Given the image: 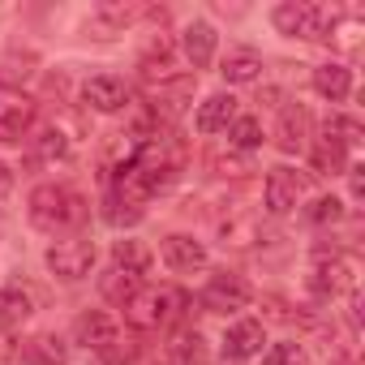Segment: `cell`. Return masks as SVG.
Returning a JSON list of instances; mask_svg holds the SVG:
<instances>
[{
    "label": "cell",
    "mask_w": 365,
    "mask_h": 365,
    "mask_svg": "<svg viewBox=\"0 0 365 365\" xmlns=\"http://www.w3.org/2000/svg\"><path fill=\"white\" fill-rule=\"evenodd\" d=\"M168 56H172V39L159 31V35H150V39H146V48H142V69H146V73H155V69H163V65H168Z\"/></svg>",
    "instance_id": "27"
},
{
    "label": "cell",
    "mask_w": 365,
    "mask_h": 365,
    "mask_svg": "<svg viewBox=\"0 0 365 365\" xmlns=\"http://www.w3.org/2000/svg\"><path fill=\"white\" fill-rule=\"evenodd\" d=\"M82 103L95 108V112H120V108H129V86H125L120 78H112V73L86 78V86H82Z\"/></svg>",
    "instance_id": "10"
},
{
    "label": "cell",
    "mask_w": 365,
    "mask_h": 365,
    "mask_svg": "<svg viewBox=\"0 0 365 365\" xmlns=\"http://www.w3.org/2000/svg\"><path fill=\"white\" fill-rule=\"evenodd\" d=\"M180 48H185L194 69H207L215 61V26L211 22H190L185 35H180Z\"/></svg>",
    "instance_id": "17"
},
{
    "label": "cell",
    "mask_w": 365,
    "mask_h": 365,
    "mask_svg": "<svg viewBox=\"0 0 365 365\" xmlns=\"http://www.w3.org/2000/svg\"><path fill=\"white\" fill-rule=\"evenodd\" d=\"M275 146H279L284 155H301V150H309V112H305L301 103H288V108L279 112Z\"/></svg>",
    "instance_id": "13"
},
{
    "label": "cell",
    "mask_w": 365,
    "mask_h": 365,
    "mask_svg": "<svg viewBox=\"0 0 365 365\" xmlns=\"http://www.w3.org/2000/svg\"><path fill=\"white\" fill-rule=\"evenodd\" d=\"M43 262H48V271H52L56 279L73 284V279H86V275H91V267H95V245L82 241V237H69V241H56Z\"/></svg>",
    "instance_id": "6"
},
{
    "label": "cell",
    "mask_w": 365,
    "mask_h": 365,
    "mask_svg": "<svg viewBox=\"0 0 365 365\" xmlns=\"http://www.w3.org/2000/svg\"><path fill=\"white\" fill-rule=\"evenodd\" d=\"M150 365H180V361H172V356H168V361H150Z\"/></svg>",
    "instance_id": "36"
},
{
    "label": "cell",
    "mask_w": 365,
    "mask_h": 365,
    "mask_svg": "<svg viewBox=\"0 0 365 365\" xmlns=\"http://www.w3.org/2000/svg\"><path fill=\"white\" fill-rule=\"evenodd\" d=\"M314 91H318L322 99H331V103H344V99L352 95V69L339 65V61L318 65V69H314Z\"/></svg>",
    "instance_id": "16"
},
{
    "label": "cell",
    "mask_w": 365,
    "mask_h": 365,
    "mask_svg": "<svg viewBox=\"0 0 365 365\" xmlns=\"http://www.w3.org/2000/svg\"><path fill=\"white\" fill-rule=\"evenodd\" d=\"M22 361L26 365H65L69 361V348L61 335H35L26 348H22Z\"/></svg>",
    "instance_id": "22"
},
{
    "label": "cell",
    "mask_w": 365,
    "mask_h": 365,
    "mask_svg": "<svg viewBox=\"0 0 365 365\" xmlns=\"http://www.w3.org/2000/svg\"><path fill=\"white\" fill-rule=\"evenodd\" d=\"M309 163H314V172H322V176H339V172L348 168V146L322 125V133L309 138Z\"/></svg>",
    "instance_id": "15"
},
{
    "label": "cell",
    "mask_w": 365,
    "mask_h": 365,
    "mask_svg": "<svg viewBox=\"0 0 365 365\" xmlns=\"http://www.w3.org/2000/svg\"><path fill=\"white\" fill-rule=\"evenodd\" d=\"M220 73H224V82H228V86H250V82H258V78H262V56H258V52H250V48H237V52H228V56H224Z\"/></svg>",
    "instance_id": "20"
},
{
    "label": "cell",
    "mask_w": 365,
    "mask_h": 365,
    "mask_svg": "<svg viewBox=\"0 0 365 365\" xmlns=\"http://www.w3.org/2000/svg\"><path fill=\"white\" fill-rule=\"evenodd\" d=\"M65 155H69V142H65L61 129H43V133L35 138V159L52 163V159H65Z\"/></svg>",
    "instance_id": "28"
},
{
    "label": "cell",
    "mask_w": 365,
    "mask_h": 365,
    "mask_svg": "<svg viewBox=\"0 0 365 365\" xmlns=\"http://www.w3.org/2000/svg\"><path fill=\"white\" fill-rule=\"evenodd\" d=\"M150 245L146 241H133V237H125V241H116L112 245V267L116 271H129V275H146L150 271Z\"/></svg>",
    "instance_id": "21"
},
{
    "label": "cell",
    "mask_w": 365,
    "mask_h": 365,
    "mask_svg": "<svg viewBox=\"0 0 365 365\" xmlns=\"http://www.w3.org/2000/svg\"><path fill=\"white\" fill-rule=\"evenodd\" d=\"M211 168H215V176H245L250 172V163L241 155H211Z\"/></svg>",
    "instance_id": "33"
},
{
    "label": "cell",
    "mask_w": 365,
    "mask_h": 365,
    "mask_svg": "<svg viewBox=\"0 0 365 365\" xmlns=\"http://www.w3.org/2000/svg\"><path fill=\"white\" fill-rule=\"evenodd\" d=\"M73 335H78V344H86L91 352L120 361V327H116L112 314H103V309H86V314L73 322Z\"/></svg>",
    "instance_id": "7"
},
{
    "label": "cell",
    "mask_w": 365,
    "mask_h": 365,
    "mask_svg": "<svg viewBox=\"0 0 365 365\" xmlns=\"http://www.w3.org/2000/svg\"><path fill=\"white\" fill-rule=\"evenodd\" d=\"M146 9H138V5H99V9H91V31L99 35V39H112V35H120L133 18H142Z\"/></svg>",
    "instance_id": "19"
},
{
    "label": "cell",
    "mask_w": 365,
    "mask_h": 365,
    "mask_svg": "<svg viewBox=\"0 0 365 365\" xmlns=\"http://www.w3.org/2000/svg\"><path fill=\"white\" fill-rule=\"evenodd\" d=\"M262 344H267L262 322H258V318H241V322H232L228 335H224V361H250V356L262 352Z\"/></svg>",
    "instance_id": "11"
},
{
    "label": "cell",
    "mask_w": 365,
    "mask_h": 365,
    "mask_svg": "<svg viewBox=\"0 0 365 365\" xmlns=\"http://www.w3.org/2000/svg\"><path fill=\"white\" fill-rule=\"evenodd\" d=\"M356 275H361V262H356V254H344V250H335V254H318V262H314V292H322V297H339V292H356Z\"/></svg>",
    "instance_id": "4"
},
{
    "label": "cell",
    "mask_w": 365,
    "mask_h": 365,
    "mask_svg": "<svg viewBox=\"0 0 365 365\" xmlns=\"http://www.w3.org/2000/svg\"><path fill=\"white\" fill-rule=\"evenodd\" d=\"M133 292H138V275H129V271H116V267L103 275V297H108V301L125 305Z\"/></svg>",
    "instance_id": "26"
},
{
    "label": "cell",
    "mask_w": 365,
    "mask_h": 365,
    "mask_svg": "<svg viewBox=\"0 0 365 365\" xmlns=\"http://www.w3.org/2000/svg\"><path fill=\"white\" fill-rule=\"evenodd\" d=\"M14 190V172H9V163H0V194H9Z\"/></svg>",
    "instance_id": "34"
},
{
    "label": "cell",
    "mask_w": 365,
    "mask_h": 365,
    "mask_svg": "<svg viewBox=\"0 0 365 365\" xmlns=\"http://www.w3.org/2000/svg\"><path fill=\"white\" fill-rule=\"evenodd\" d=\"M237 120V99L232 95H211L202 108H198V116H194V125H198V133H224L228 125Z\"/></svg>",
    "instance_id": "18"
},
{
    "label": "cell",
    "mask_w": 365,
    "mask_h": 365,
    "mask_svg": "<svg viewBox=\"0 0 365 365\" xmlns=\"http://www.w3.org/2000/svg\"><path fill=\"white\" fill-rule=\"evenodd\" d=\"M228 146H232V150H254V146H262V125H258L254 116H237V120L228 125Z\"/></svg>",
    "instance_id": "25"
},
{
    "label": "cell",
    "mask_w": 365,
    "mask_h": 365,
    "mask_svg": "<svg viewBox=\"0 0 365 365\" xmlns=\"http://www.w3.org/2000/svg\"><path fill=\"white\" fill-rule=\"evenodd\" d=\"M250 301H254V288H250L241 275H232V271L211 275L207 288L198 292V305H202L207 314H237V309H245Z\"/></svg>",
    "instance_id": "5"
},
{
    "label": "cell",
    "mask_w": 365,
    "mask_h": 365,
    "mask_svg": "<svg viewBox=\"0 0 365 365\" xmlns=\"http://www.w3.org/2000/svg\"><path fill=\"white\" fill-rule=\"evenodd\" d=\"M220 232H224V245H237V250H250V245H258V241H262V228H258V220H254V215L228 220Z\"/></svg>",
    "instance_id": "24"
},
{
    "label": "cell",
    "mask_w": 365,
    "mask_h": 365,
    "mask_svg": "<svg viewBox=\"0 0 365 365\" xmlns=\"http://www.w3.org/2000/svg\"><path fill=\"white\" fill-rule=\"evenodd\" d=\"M35 125V99L18 86H0V142H22Z\"/></svg>",
    "instance_id": "8"
},
{
    "label": "cell",
    "mask_w": 365,
    "mask_h": 365,
    "mask_svg": "<svg viewBox=\"0 0 365 365\" xmlns=\"http://www.w3.org/2000/svg\"><path fill=\"white\" fill-rule=\"evenodd\" d=\"M86 215H91L86 198L73 194L69 185H39L31 194V224L39 232H52V237L56 232H73V228L86 224Z\"/></svg>",
    "instance_id": "1"
},
{
    "label": "cell",
    "mask_w": 365,
    "mask_h": 365,
    "mask_svg": "<svg viewBox=\"0 0 365 365\" xmlns=\"http://www.w3.org/2000/svg\"><path fill=\"white\" fill-rule=\"evenodd\" d=\"M163 262H168L172 271H180V275H194V271L207 267V250H202V241H194V237H185V232H172V237L163 241Z\"/></svg>",
    "instance_id": "14"
},
{
    "label": "cell",
    "mask_w": 365,
    "mask_h": 365,
    "mask_svg": "<svg viewBox=\"0 0 365 365\" xmlns=\"http://www.w3.org/2000/svg\"><path fill=\"white\" fill-rule=\"evenodd\" d=\"M185 305H190V297L180 288L159 284V288H138L120 309H125V322L133 331H159V327H168V322H176L185 314Z\"/></svg>",
    "instance_id": "2"
},
{
    "label": "cell",
    "mask_w": 365,
    "mask_h": 365,
    "mask_svg": "<svg viewBox=\"0 0 365 365\" xmlns=\"http://www.w3.org/2000/svg\"><path fill=\"white\" fill-rule=\"evenodd\" d=\"M198 356H202V335H198V331H176V339H172V361L190 365V361H198Z\"/></svg>",
    "instance_id": "29"
},
{
    "label": "cell",
    "mask_w": 365,
    "mask_h": 365,
    "mask_svg": "<svg viewBox=\"0 0 365 365\" xmlns=\"http://www.w3.org/2000/svg\"><path fill=\"white\" fill-rule=\"evenodd\" d=\"M31 318V297L22 288H0V327H18Z\"/></svg>",
    "instance_id": "23"
},
{
    "label": "cell",
    "mask_w": 365,
    "mask_h": 365,
    "mask_svg": "<svg viewBox=\"0 0 365 365\" xmlns=\"http://www.w3.org/2000/svg\"><path fill=\"white\" fill-rule=\"evenodd\" d=\"M9 344H14L9 335H0V361H9V356H14V348H9Z\"/></svg>",
    "instance_id": "35"
},
{
    "label": "cell",
    "mask_w": 365,
    "mask_h": 365,
    "mask_svg": "<svg viewBox=\"0 0 365 365\" xmlns=\"http://www.w3.org/2000/svg\"><path fill=\"white\" fill-rule=\"evenodd\" d=\"M271 22L288 39H322L327 35V22H331V9L309 5V0H284V5L271 9Z\"/></svg>",
    "instance_id": "3"
},
{
    "label": "cell",
    "mask_w": 365,
    "mask_h": 365,
    "mask_svg": "<svg viewBox=\"0 0 365 365\" xmlns=\"http://www.w3.org/2000/svg\"><path fill=\"white\" fill-rule=\"evenodd\" d=\"M262 198H267V211H271V215L297 211V202L305 198V176L292 172V168H271V172H267V190H262Z\"/></svg>",
    "instance_id": "9"
},
{
    "label": "cell",
    "mask_w": 365,
    "mask_h": 365,
    "mask_svg": "<svg viewBox=\"0 0 365 365\" xmlns=\"http://www.w3.org/2000/svg\"><path fill=\"white\" fill-rule=\"evenodd\" d=\"M262 365H305V348H301V344H292V339L271 344V348L262 352Z\"/></svg>",
    "instance_id": "30"
},
{
    "label": "cell",
    "mask_w": 365,
    "mask_h": 365,
    "mask_svg": "<svg viewBox=\"0 0 365 365\" xmlns=\"http://www.w3.org/2000/svg\"><path fill=\"white\" fill-rule=\"evenodd\" d=\"M305 220L318 224V228H322V224H335V220H344V202H339V198H318V202L305 211Z\"/></svg>",
    "instance_id": "31"
},
{
    "label": "cell",
    "mask_w": 365,
    "mask_h": 365,
    "mask_svg": "<svg viewBox=\"0 0 365 365\" xmlns=\"http://www.w3.org/2000/svg\"><path fill=\"white\" fill-rule=\"evenodd\" d=\"M194 99V78H163L159 86H150V116H180L185 103Z\"/></svg>",
    "instance_id": "12"
},
{
    "label": "cell",
    "mask_w": 365,
    "mask_h": 365,
    "mask_svg": "<svg viewBox=\"0 0 365 365\" xmlns=\"http://www.w3.org/2000/svg\"><path fill=\"white\" fill-rule=\"evenodd\" d=\"M327 129H331L344 146H361V125H356V120H348V116H331Z\"/></svg>",
    "instance_id": "32"
}]
</instances>
